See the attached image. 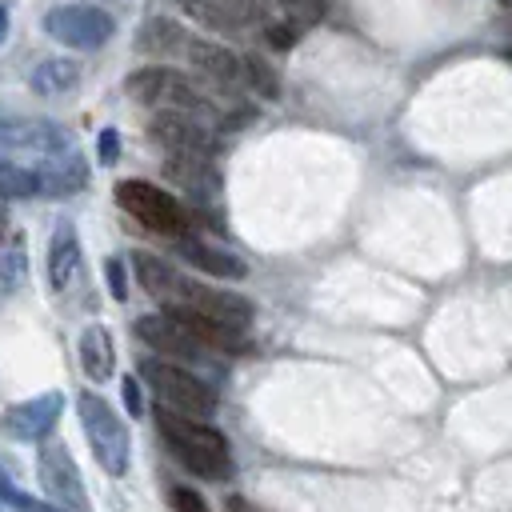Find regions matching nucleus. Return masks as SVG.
I'll return each mask as SVG.
<instances>
[{"label":"nucleus","mask_w":512,"mask_h":512,"mask_svg":"<svg viewBox=\"0 0 512 512\" xmlns=\"http://www.w3.org/2000/svg\"><path fill=\"white\" fill-rule=\"evenodd\" d=\"M156 428L160 440L168 444V452L200 480H232L236 464L228 452V436L212 424H204L200 416H184L176 408H156Z\"/></svg>","instance_id":"nucleus-1"},{"label":"nucleus","mask_w":512,"mask_h":512,"mask_svg":"<svg viewBox=\"0 0 512 512\" xmlns=\"http://www.w3.org/2000/svg\"><path fill=\"white\" fill-rule=\"evenodd\" d=\"M140 380L156 392V400H164L168 408H176L184 416H200L204 420L220 404L216 388L204 376H196L192 368H184V364H176L168 356H144L140 360Z\"/></svg>","instance_id":"nucleus-2"},{"label":"nucleus","mask_w":512,"mask_h":512,"mask_svg":"<svg viewBox=\"0 0 512 512\" xmlns=\"http://www.w3.org/2000/svg\"><path fill=\"white\" fill-rule=\"evenodd\" d=\"M76 412H80V428L88 436V448H92L96 464L108 476H124L128 472V460H132V436H128L124 416L100 392H80Z\"/></svg>","instance_id":"nucleus-3"},{"label":"nucleus","mask_w":512,"mask_h":512,"mask_svg":"<svg viewBox=\"0 0 512 512\" xmlns=\"http://www.w3.org/2000/svg\"><path fill=\"white\" fill-rule=\"evenodd\" d=\"M124 92L136 100V104H160V108H176V112H192L200 120H220L212 100L180 72L164 68V64H148V68H136L128 80H124Z\"/></svg>","instance_id":"nucleus-4"},{"label":"nucleus","mask_w":512,"mask_h":512,"mask_svg":"<svg viewBox=\"0 0 512 512\" xmlns=\"http://www.w3.org/2000/svg\"><path fill=\"white\" fill-rule=\"evenodd\" d=\"M116 204H120L136 224H144L148 232L184 236V228H188V212H184L180 200H176L172 192H164L160 184H148V180H120V184H116Z\"/></svg>","instance_id":"nucleus-5"},{"label":"nucleus","mask_w":512,"mask_h":512,"mask_svg":"<svg viewBox=\"0 0 512 512\" xmlns=\"http://www.w3.org/2000/svg\"><path fill=\"white\" fill-rule=\"evenodd\" d=\"M44 32L64 48L92 52V48H104L112 40L116 20L96 4H60L44 16Z\"/></svg>","instance_id":"nucleus-6"},{"label":"nucleus","mask_w":512,"mask_h":512,"mask_svg":"<svg viewBox=\"0 0 512 512\" xmlns=\"http://www.w3.org/2000/svg\"><path fill=\"white\" fill-rule=\"evenodd\" d=\"M36 476H40V488L48 492V504H56L60 512H92L88 488L80 480V468H76V460H72V452L64 444L40 440Z\"/></svg>","instance_id":"nucleus-7"},{"label":"nucleus","mask_w":512,"mask_h":512,"mask_svg":"<svg viewBox=\"0 0 512 512\" xmlns=\"http://www.w3.org/2000/svg\"><path fill=\"white\" fill-rule=\"evenodd\" d=\"M164 308H196V312H208V316H216V320H224L240 332L252 324V312H256L248 296L228 292V288H208V284L188 280V276H180V284H176V292Z\"/></svg>","instance_id":"nucleus-8"},{"label":"nucleus","mask_w":512,"mask_h":512,"mask_svg":"<svg viewBox=\"0 0 512 512\" xmlns=\"http://www.w3.org/2000/svg\"><path fill=\"white\" fill-rule=\"evenodd\" d=\"M148 136L156 144H164L168 152H204V156H216L220 148V136L212 132L208 120L192 116V112H176V108H160L148 124Z\"/></svg>","instance_id":"nucleus-9"},{"label":"nucleus","mask_w":512,"mask_h":512,"mask_svg":"<svg viewBox=\"0 0 512 512\" xmlns=\"http://www.w3.org/2000/svg\"><path fill=\"white\" fill-rule=\"evenodd\" d=\"M132 332H136V340H144L152 352H160L168 360H204L208 356V348L172 312H148L132 324Z\"/></svg>","instance_id":"nucleus-10"},{"label":"nucleus","mask_w":512,"mask_h":512,"mask_svg":"<svg viewBox=\"0 0 512 512\" xmlns=\"http://www.w3.org/2000/svg\"><path fill=\"white\" fill-rule=\"evenodd\" d=\"M60 412H64V396H60V392H44V396H32V400L12 404V408L0 416V428H4L12 440L40 444V440H48V436L56 432Z\"/></svg>","instance_id":"nucleus-11"},{"label":"nucleus","mask_w":512,"mask_h":512,"mask_svg":"<svg viewBox=\"0 0 512 512\" xmlns=\"http://www.w3.org/2000/svg\"><path fill=\"white\" fill-rule=\"evenodd\" d=\"M176 4L212 32H248L264 24L260 0H176Z\"/></svg>","instance_id":"nucleus-12"},{"label":"nucleus","mask_w":512,"mask_h":512,"mask_svg":"<svg viewBox=\"0 0 512 512\" xmlns=\"http://www.w3.org/2000/svg\"><path fill=\"white\" fill-rule=\"evenodd\" d=\"M164 176L180 192H188L196 200H216V192L224 188L220 168H216V156H204V152H168Z\"/></svg>","instance_id":"nucleus-13"},{"label":"nucleus","mask_w":512,"mask_h":512,"mask_svg":"<svg viewBox=\"0 0 512 512\" xmlns=\"http://www.w3.org/2000/svg\"><path fill=\"white\" fill-rule=\"evenodd\" d=\"M40 184H44V196H76L88 180V164L80 156V148L68 140L60 148H48L44 160H40Z\"/></svg>","instance_id":"nucleus-14"},{"label":"nucleus","mask_w":512,"mask_h":512,"mask_svg":"<svg viewBox=\"0 0 512 512\" xmlns=\"http://www.w3.org/2000/svg\"><path fill=\"white\" fill-rule=\"evenodd\" d=\"M184 52H188V60H192V72L204 76V80L216 84V88H236V84L244 80V72H240V56L228 52L224 44H212V40H188Z\"/></svg>","instance_id":"nucleus-15"},{"label":"nucleus","mask_w":512,"mask_h":512,"mask_svg":"<svg viewBox=\"0 0 512 512\" xmlns=\"http://www.w3.org/2000/svg\"><path fill=\"white\" fill-rule=\"evenodd\" d=\"M76 280H80V236L68 220H60L48 240V284L56 292H68Z\"/></svg>","instance_id":"nucleus-16"},{"label":"nucleus","mask_w":512,"mask_h":512,"mask_svg":"<svg viewBox=\"0 0 512 512\" xmlns=\"http://www.w3.org/2000/svg\"><path fill=\"white\" fill-rule=\"evenodd\" d=\"M164 312H172L208 352H240L248 344L240 328H232V324H224V320H216L208 312H196V308H164Z\"/></svg>","instance_id":"nucleus-17"},{"label":"nucleus","mask_w":512,"mask_h":512,"mask_svg":"<svg viewBox=\"0 0 512 512\" xmlns=\"http://www.w3.org/2000/svg\"><path fill=\"white\" fill-rule=\"evenodd\" d=\"M180 256H184L192 268H200V272H208V276H216V280H244V276H248V264H244L236 252L216 248V244H204L200 236H180Z\"/></svg>","instance_id":"nucleus-18"},{"label":"nucleus","mask_w":512,"mask_h":512,"mask_svg":"<svg viewBox=\"0 0 512 512\" xmlns=\"http://www.w3.org/2000/svg\"><path fill=\"white\" fill-rule=\"evenodd\" d=\"M128 264H132V272H136V284H140L152 300H160V308L172 300V292H176V284H180V276H184V272H176V268H172L164 256H156V252H132Z\"/></svg>","instance_id":"nucleus-19"},{"label":"nucleus","mask_w":512,"mask_h":512,"mask_svg":"<svg viewBox=\"0 0 512 512\" xmlns=\"http://www.w3.org/2000/svg\"><path fill=\"white\" fill-rule=\"evenodd\" d=\"M80 368L92 384H104L116 368V348H112V332L104 324H88L80 332Z\"/></svg>","instance_id":"nucleus-20"},{"label":"nucleus","mask_w":512,"mask_h":512,"mask_svg":"<svg viewBox=\"0 0 512 512\" xmlns=\"http://www.w3.org/2000/svg\"><path fill=\"white\" fill-rule=\"evenodd\" d=\"M80 68L72 60H40L32 72V92L40 96H64L68 88H76Z\"/></svg>","instance_id":"nucleus-21"},{"label":"nucleus","mask_w":512,"mask_h":512,"mask_svg":"<svg viewBox=\"0 0 512 512\" xmlns=\"http://www.w3.org/2000/svg\"><path fill=\"white\" fill-rule=\"evenodd\" d=\"M40 192H44V184H40L36 168H24L16 160H0V200H28Z\"/></svg>","instance_id":"nucleus-22"},{"label":"nucleus","mask_w":512,"mask_h":512,"mask_svg":"<svg viewBox=\"0 0 512 512\" xmlns=\"http://www.w3.org/2000/svg\"><path fill=\"white\" fill-rule=\"evenodd\" d=\"M184 44H188V40H184L180 24H172V20H148V24L140 28V36H136V48L148 52V56H168V52H176V48H184Z\"/></svg>","instance_id":"nucleus-23"},{"label":"nucleus","mask_w":512,"mask_h":512,"mask_svg":"<svg viewBox=\"0 0 512 512\" xmlns=\"http://www.w3.org/2000/svg\"><path fill=\"white\" fill-rule=\"evenodd\" d=\"M240 72H244V84H248L256 96L280 100V76H276V68H272L268 60H260V56H240Z\"/></svg>","instance_id":"nucleus-24"},{"label":"nucleus","mask_w":512,"mask_h":512,"mask_svg":"<svg viewBox=\"0 0 512 512\" xmlns=\"http://www.w3.org/2000/svg\"><path fill=\"white\" fill-rule=\"evenodd\" d=\"M24 272H28V260H24V244L12 240L8 252H0V292L4 296H16L24 288Z\"/></svg>","instance_id":"nucleus-25"},{"label":"nucleus","mask_w":512,"mask_h":512,"mask_svg":"<svg viewBox=\"0 0 512 512\" xmlns=\"http://www.w3.org/2000/svg\"><path fill=\"white\" fill-rule=\"evenodd\" d=\"M0 504H12V508H20V512H60L56 504H44V500L20 492V488H16L12 480H4V476H0Z\"/></svg>","instance_id":"nucleus-26"},{"label":"nucleus","mask_w":512,"mask_h":512,"mask_svg":"<svg viewBox=\"0 0 512 512\" xmlns=\"http://www.w3.org/2000/svg\"><path fill=\"white\" fill-rule=\"evenodd\" d=\"M264 40L272 44V48H292L296 40H300V24L296 20H280V24H264Z\"/></svg>","instance_id":"nucleus-27"},{"label":"nucleus","mask_w":512,"mask_h":512,"mask_svg":"<svg viewBox=\"0 0 512 512\" xmlns=\"http://www.w3.org/2000/svg\"><path fill=\"white\" fill-rule=\"evenodd\" d=\"M104 276H108V288H112V296H116V300H124V296H128V280H124V260H120V256H108V264H104Z\"/></svg>","instance_id":"nucleus-28"},{"label":"nucleus","mask_w":512,"mask_h":512,"mask_svg":"<svg viewBox=\"0 0 512 512\" xmlns=\"http://www.w3.org/2000/svg\"><path fill=\"white\" fill-rule=\"evenodd\" d=\"M280 4H284L288 16H296V24H308V20H316V16L324 12L320 0H280Z\"/></svg>","instance_id":"nucleus-29"},{"label":"nucleus","mask_w":512,"mask_h":512,"mask_svg":"<svg viewBox=\"0 0 512 512\" xmlns=\"http://www.w3.org/2000/svg\"><path fill=\"white\" fill-rule=\"evenodd\" d=\"M172 504H176V512H208L204 496L192 488H172Z\"/></svg>","instance_id":"nucleus-30"},{"label":"nucleus","mask_w":512,"mask_h":512,"mask_svg":"<svg viewBox=\"0 0 512 512\" xmlns=\"http://www.w3.org/2000/svg\"><path fill=\"white\" fill-rule=\"evenodd\" d=\"M120 392H124V404H128V416H140V412H144V396H140V380H132V376H124V384H120Z\"/></svg>","instance_id":"nucleus-31"},{"label":"nucleus","mask_w":512,"mask_h":512,"mask_svg":"<svg viewBox=\"0 0 512 512\" xmlns=\"http://www.w3.org/2000/svg\"><path fill=\"white\" fill-rule=\"evenodd\" d=\"M100 164H116V132L112 128L100 132Z\"/></svg>","instance_id":"nucleus-32"},{"label":"nucleus","mask_w":512,"mask_h":512,"mask_svg":"<svg viewBox=\"0 0 512 512\" xmlns=\"http://www.w3.org/2000/svg\"><path fill=\"white\" fill-rule=\"evenodd\" d=\"M228 512H264V508H256V504L244 500V496H232V500H228Z\"/></svg>","instance_id":"nucleus-33"},{"label":"nucleus","mask_w":512,"mask_h":512,"mask_svg":"<svg viewBox=\"0 0 512 512\" xmlns=\"http://www.w3.org/2000/svg\"><path fill=\"white\" fill-rule=\"evenodd\" d=\"M4 232H8V208H4V200H0V240H4Z\"/></svg>","instance_id":"nucleus-34"},{"label":"nucleus","mask_w":512,"mask_h":512,"mask_svg":"<svg viewBox=\"0 0 512 512\" xmlns=\"http://www.w3.org/2000/svg\"><path fill=\"white\" fill-rule=\"evenodd\" d=\"M4 32H8V12L0 8V40H4Z\"/></svg>","instance_id":"nucleus-35"},{"label":"nucleus","mask_w":512,"mask_h":512,"mask_svg":"<svg viewBox=\"0 0 512 512\" xmlns=\"http://www.w3.org/2000/svg\"><path fill=\"white\" fill-rule=\"evenodd\" d=\"M500 4H504V8H512V0H500Z\"/></svg>","instance_id":"nucleus-36"},{"label":"nucleus","mask_w":512,"mask_h":512,"mask_svg":"<svg viewBox=\"0 0 512 512\" xmlns=\"http://www.w3.org/2000/svg\"><path fill=\"white\" fill-rule=\"evenodd\" d=\"M504 56H508V60H512V48H508V52H504Z\"/></svg>","instance_id":"nucleus-37"},{"label":"nucleus","mask_w":512,"mask_h":512,"mask_svg":"<svg viewBox=\"0 0 512 512\" xmlns=\"http://www.w3.org/2000/svg\"><path fill=\"white\" fill-rule=\"evenodd\" d=\"M0 140H4V128H0Z\"/></svg>","instance_id":"nucleus-38"}]
</instances>
